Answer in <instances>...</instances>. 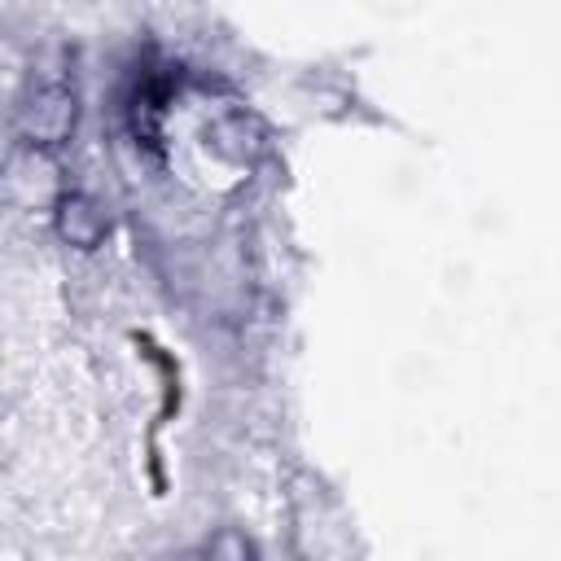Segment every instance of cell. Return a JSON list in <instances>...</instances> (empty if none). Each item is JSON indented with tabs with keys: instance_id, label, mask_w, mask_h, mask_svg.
Wrapping results in <instances>:
<instances>
[{
	"instance_id": "1",
	"label": "cell",
	"mask_w": 561,
	"mask_h": 561,
	"mask_svg": "<svg viewBox=\"0 0 561 561\" xmlns=\"http://www.w3.org/2000/svg\"><path fill=\"white\" fill-rule=\"evenodd\" d=\"M206 561H250V543L241 539V535H232V530H224L210 548H206Z\"/></svg>"
}]
</instances>
